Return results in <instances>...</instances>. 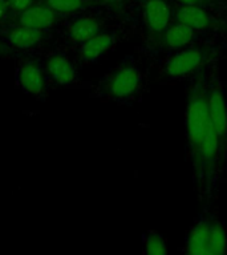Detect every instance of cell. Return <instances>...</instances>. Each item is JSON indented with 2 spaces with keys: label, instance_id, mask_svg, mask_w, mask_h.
Segmentation results:
<instances>
[{
  "label": "cell",
  "instance_id": "cell-1",
  "mask_svg": "<svg viewBox=\"0 0 227 255\" xmlns=\"http://www.w3.org/2000/svg\"><path fill=\"white\" fill-rule=\"evenodd\" d=\"M207 84H209V69L206 68L193 77V84L187 92L185 128H186L187 153H189L191 167H194L198 161L199 151L210 128Z\"/></svg>",
  "mask_w": 227,
  "mask_h": 255
},
{
  "label": "cell",
  "instance_id": "cell-2",
  "mask_svg": "<svg viewBox=\"0 0 227 255\" xmlns=\"http://www.w3.org/2000/svg\"><path fill=\"white\" fill-rule=\"evenodd\" d=\"M185 251L190 255H219L226 251L227 230L207 207L195 218L185 241Z\"/></svg>",
  "mask_w": 227,
  "mask_h": 255
},
{
  "label": "cell",
  "instance_id": "cell-3",
  "mask_svg": "<svg viewBox=\"0 0 227 255\" xmlns=\"http://www.w3.org/2000/svg\"><path fill=\"white\" fill-rule=\"evenodd\" d=\"M215 53L217 48L197 43L171 52L163 63L162 75L173 81L186 80L189 77L193 79L199 72L206 69Z\"/></svg>",
  "mask_w": 227,
  "mask_h": 255
},
{
  "label": "cell",
  "instance_id": "cell-4",
  "mask_svg": "<svg viewBox=\"0 0 227 255\" xmlns=\"http://www.w3.org/2000/svg\"><path fill=\"white\" fill-rule=\"evenodd\" d=\"M143 84L141 68L131 56H127L117 68L105 76L101 85V95L119 104H130L138 96Z\"/></svg>",
  "mask_w": 227,
  "mask_h": 255
},
{
  "label": "cell",
  "instance_id": "cell-5",
  "mask_svg": "<svg viewBox=\"0 0 227 255\" xmlns=\"http://www.w3.org/2000/svg\"><path fill=\"white\" fill-rule=\"evenodd\" d=\"M207 96L211 127L218 137L223 159L227 161V99L218 76L209 75Z\"/></svg>",
  "mask_w": 227,
  "mask_h": 255
},
{
  "label": "cell",
  "instance_id": "cell-6",
  "mask_svg": "<svg viewBox=\"0 0 227 255\" xmlns=\"http://www.w3.org/2000/svg\"><path fill=\"white\" fill-rule=\"evenodd\" d=\"M16 81L27 95L40 96L45 91V73L41 64L35 60L20 64L16 71Z\"/></svg>",
  "mask_w": 227,
  "mask_h": 255
},
{
  "label": "cell",
  "instance_id": "cell-7",
  "mask_svg": "<svg viewBox=\"0 0 227 255\" xmlns=\"http://www.w3.org/2000/svg\"><path fill=\"white\" fill-rule=\"evenodd\" d=\"M173 9L166 0H143V21L150 33L161 35L171 24Z\"/></svg>",
  "mask_w": 227,
  "mask_h": 255
},
{
  "label": "cell",
  "instance_id": "cell-8",
  "mask_svg": "<svg viewBox=\"0 0 227 255\" xmlns=\"http://www.w3.org/2000/svg\"><path fill=\"white\" fill-rule=\"evenodd\" d=\"M173 16L175 21L186 24L187 27L193 28L198 33L210 31L211 28L217 25V20L206 8L201 5H179L173 12Z\"/></svg>",
  "mask_w": 227,
  "mask_h": 255
},
{
  "label": "cell",
  "instance_id": "cell-9",
  "mask_svg": "<svg viewBox=\"0 0 227 255\" xmlns=\"http://www.w3.org/2000/svg\"><path fill=\"white\" fill-rule=\"evenodd\" d=\"M161 35H162L161 48L163 51L171 53V52L189 47L191 44H195V41L198 40L199 33L195 32L193 28L187 27L186 24L174 21Z\"/></svg>",
  "mask_w": 227,
  "mask_h": 255
},
{
  "label": "cell",
  "instance_id": "cell-10",
  "mask_svg": "<svg viewBox=\"0 0 227 255\" xmlns=\"http://www.w3.org/2000/svg\"><path fill=\"white\" fill-rule=\"evenodd\" d=\"M115 44L114 32H99L92 39L80 45L79 56L83 63L93 64L105 56L109 49Z\"/></svg>",
  "mask_w": 227,
  "mask_h": 255
},
{
  "label": "cell",
  "instance_id": "cell-11",
  "mask_svg": "<svg viewBox=\"0 0 227 255\" xmlns=\"http://www.w3.org/2000/svg\"><path fill=\"white\" fill-rule=\"evenodd\" d=\"M20 25L33 28L37 31H48L57 21L56 12L49 5H32L25 11L20 12L17 17Z\"/></svg>",
  "mask_w": 227,
  "mask_h": 255
},
{
  "label": "cell",
  "instance_id": "cell-12",
  "mask_svg": "<svg viewBox=\"0 0 227 255\" xmlns=\"http://www.w3.org/2000/svg\"><path fill=\"white\" fill-rule=\"evenodd\" d=\"M48 76L59 85H69L77 79V71L75 64L64 53H55L48 57L45 63Z\"/></svg>",
  "mask_w": 227,
  "mask_h": 255
},
{
  "label": "cell",
  "instance_id": "cell-13",
  "mask_svg": "<svg viewBox=\"0 0 227 255\" xmlns=\"http://www.w3.org/2000/svg\"><path fill=\"white\" fill-rule=\"evenodd\" d=\"M101 32L100 21L93 16L81 15L73 19L68 25L67 36L72 44L81 45Z\"/></svg>",
  "mask_w": 227,
  "mask_h": 255
},
{
  "label": "cell",
  "instance_id": "cell-14",
  "mask_svg": "<svg viewBox=\"0 0 227 255\" xmlns=\"http://www.w3.org/2000/svg\"><path fill=\"white\" fill-rule=\"evenodd\" d=\"M43 39V31L24 27L20 24L16 27L9 28L8 31H5V35H4V40L9 47L21 49V51H27V49L37 47L39 44H41Z\"/></svg>",
  "mask_w": 227,
  "mask_h": 255
},
{
  "label": "cell",
  "instance_id": "cell-15",
  "mask_svg": "<svg viewBox=\"0 0 227 255\" xmlns=\"http://www.w3.org/2000/svg\"><path fill=\"white\" fill-rule=\"evenodd\" d=\"M143 249L147 255H165L167 254L166 239L154 230H149L142 234Z\"/></svg>",
  "mask_w": 227,
  "mask_h": 255
},
{
  "label": "cell",
  "instance_id": "cell-16",
  "mask_svg": "<svg viewBox=\"0 0 227 255\" xmlns=\"http://www.w3.org/2000/svg\"><path fill=\"white\" fill-rule=\"evenodd\" d=\"M85 4V0H47V5L53 9L56 13H76L81 11Z\"/></svg>",
  "mask_w": 227,
  "mask_h": 255
},
{
  "label": "cell",
  "instance_id": "cell-17",
  "mask_svg": "<svg viewBox=\"0 0 227 255\" xmlns=\"http://www.w3.org/2000/svg\"><path fill=\"white\" fill-rule=\"evenodd\" d=\"M33 1H35V0H7L8 7L11 8L12 11L17 12V13H20V12L25 11V9H28L29 7H32Z\"/></svg>",
  "mask_w": 227,
  "mask_h": 255
},
{
  "label": "cell",
  "instance_id": "cell-18",
  "mask_svg": "<svg viewBox=\"0 0 227 255\" xmlns=\"http://www.w3.org/2000/svg\"><path fill=\"white\" fill-rule=\"evenodd\" d=\"M179 3V5H201V7H205V3L206 0H177Z\"/></svg>",
  "mask_w": 227,
  "mask_h": 255
},
{
  "label": "cell",
  "instance_id": "cell-19",
  "mask_svg": "<svg viewBox=\"0 0 227 255\" xmlns=\"http://www.w3.org/2000/svg\"><path fill=\"white\" fill-rule=\"evenodd\" d=\"M8 8V3L7 0H0V19L5 15V12H7Z\"/></svg>",
  "mask_w": 227,
  "mask_h": 255
},
{
  "label": "cell",
  "instance_id": "cell-20",
  "mask_svg": "<svg viewBox=\"0 0 227 255\" xmlns=\"http://www.w3.org/2000/svg\"><path fill=\"white\" fill-rule=\"evenodd\" d=\"M103 1L107 4H114V3H117L118 0H103Z\"/></svg>",
  "mask_w": 227,
  "mask_h": 255
}]
</instances>
